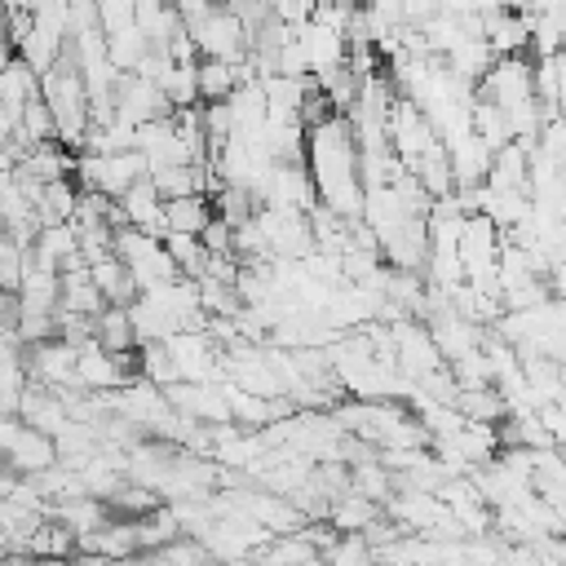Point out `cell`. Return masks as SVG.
<instances>
[{"label": "cell", "mask_w": 566, "mask_h": 566, "mask_svg": "<svg viewBox=\"0 0 566 566\" xmlns=\"http://www.w3.org/2000/svg\"><path fill=\"white\" fill-rule=\"evenodd\" d=\"M155 88L164 93V102H168L172 111L199 106V93H195V66H168V71L155 80Z\"/></svg>", "instance_id": "obj_13"}, {"label": "cell", "mask_w": 566, "mask_h": 566, "mask_svg": "<svg viewBox=\"0 0 566 566\" xmlns=\"http://www.w3.org/2000/svg\"><path fill=\"white\" fill-rule=\"evenodd\" d=\"M159 243H164V252H168L177 279H203V270H208V252H203L199 239H190V234H164Z\"/></svg>", "instance_id": "obj_10"}, {"label": "cell", "mask_w": 566, "mask_h": 566, "mask_svg": "<svg viewBox=\"0 0 566 566\" xmlns=\"http://www.w3.org/2000/svg\"><path fill=\"white\" fill-rule=\"evenodd\" d=\"M371 522H380V504H371V500H363V495H354V491L327 504V526H332L336 535H363Z\"/></svg>", "instance_id": "obj_8"}, {"label": "cell", "mask_w": 566, "mask_h": 566, "mask_svg": "<svg viewBox=\"0 0 566 566\" xmlns=\"http://www.w3.org/2000/svg\"><path fill=\"white\" fill-rule=\"evenodd\" d=\"M482 190H491V195H526V150L517 142H509L504 150L491 155Z\"/></svg>", "instance_id": "obj_5"}, {"label": "cell", "mask_w": 566, "mask_h": 566, "mask_svg": "<svg viewBox=\"0 0 566 566\" xmlns=\"http://www.w3.org/2000/svg\"><path fill=\"white\" fill-rule=\"evenodd\" d=\"M128 27H133V4H119V0L97 4V31H102V40H106V35H119V31H128Z\"/></svg>", "instance_id": "obj_14"}, {"label": "cell", "mask_w": 566, "mask_h": 566, "mask_svg": "<svg viewBox=\"0 0 566 566\" xmlns=\"http://www.w3.org/2000/svg\"><path fill=\"white\" fill-rule=\"evenodd\" d=\"M261 212V203H256V195H248V190H234V186H221L217 195H212V217L217 221H226L230 230H239V226H248L252 217Z\"/></svg>", "instance_id": "obj_12"}, {"label": "cell", "mask_w": 566, "mask_h": 566, "mask_svg": "<svg viewBox=\"0 0 566 566\" xmlns=\"http://www.w3.org/2000/svg\"><path fill=\"white\" fill-rule=\"evenodd\" d=\"M88 283L97 287V296H102L106 310H128L137 301V283L128 279V270L115 256L102 261V265H88Z\"/></svg>", "instance_id": "obj_7"}, {"label": "cell", "mask_w": 566, "mask_h": 566, "mask_svg": "<svg viewBox=\"0 0 566 566\" xmlns=\"http://www.w3.org/2000/svg\"><path fill=\"white\" fill-rule=\"evenodd\" d=\"M93 345H97L102 354H128V349H137L128 310H102V314L93 318Z\"/></svg>", "instance_id": "obj_9"}, {"label": "cell", "mask_w": 566, "mask_h": 566, "mask_svg": "<svg viewBox=\"0 0 566 566\" xmlns=\"http://www.w3.org/2000/svg\"><path fill=\"white\" fill-rule=\"evenodd\" d=\"M195 93H199V106H212V102H226L234 93V71L226 62H208L199 57L195 62Z\"/></svg>", "instance_id": "obj_11"}, {"label": "cell", "mask_w": 566, "mask_h": 566, "mask_svg": "<svg viewBox=\"0 0 566 566\" xmlns=\"http://www.w3.org/2000/svg\"><path fill=\"white\" fill-rule=\"evenodd\" d=\"M199 243H203V252H208V256H230V248H234V230H230L226 221H217V217H212V221L203 226Z\"/></svg>", "instance_id": "obj_15"}, {"label": "cell", "mask_w": 566, "mask_h": 566, "mask_svg": "<svg viewBox=\"0 0 566 566\" xmlns=\"http://www.w3.org/2000/svg\"><path fill=\"white\" fill-rule=\"evenodd\" d=\"M159 221H164V234H190V239H199L203 226L212 221V199H203V195L168 199L159 208Z\"/></svg>", "instance_id": "obj_6"}, {"label": "cell", "mask_w": 566, "mask_h": 566, "mask_svg": "<svg viewBox=\"0 0 566 566\" xmlns=\"http://www.w3.org/2000/svg\"><path fill=\"white\" fill-rule=\"evenodd\" d=\"M40 102L49 106L53 115V128H57V146L80 155V142L88 133V93L80 84V71L53 62V71L40 75Z\"/></svg>", "instance_id": "obj_1"}, {"label": "cell", "mask_w": 566, "mask_h": 566, "mask_svg": "<svg viewBox=\"0 0 566 566\" xmlns=\"http://www.w3.org/2000/svg\"><path fill=\"white\" fill-rule=\"evenodd\" d=\"M9 473H18V478H35V473H44V469H53L57 464V451H53V438H44V433H35V429H27L22 424V433L13 438V447L4 451V460H0Z\"/></svg>", "instance_id": "obj_2"}, {"label": "cell", "mask_w": 566, "mask_h": 566, "mask_svg": "<svg viewBox=\"0 0 566 566\" xmlns=\"http://www.w3.org/2000/svg\"><path fill=\"white\" fill-rule=\"evenodd\" d=\"M35 93H40V75H35L18 53L4 57V62H0V111H4L9 119H18L22 106H27Z\"/></svg>", "instance_id": "obj_4"}, {"label": "cell", "mask_w": 566, "mask_h": 566, "mask_svg": "<svg viewBox=\"0 0 566 566\" xmlns=\"http://www.w3.org/2000/svg\"><path fill=\"white\" fill-rule=\"evenodd\" d=\"M44 522H57V526H66V531L80 539V535H97V531H106V526H111V509H106L102 500L80 495V500L49 504V509H44Z\"/></svg>", "instance_id": "obj_3"}]
</instances>
